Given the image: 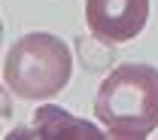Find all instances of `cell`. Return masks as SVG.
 <instances>
[{
	"mask_svg": "<svg viewBox=\"0 0 158 140\" xmlns=\"http://www.w3.org/2000/svg\"><path fill=\"white\" fill-rule=\"evenodd\" d=\"M94 116L110 137H149L158 128V67L118 64L94 95Z\"/></svg>",
	"mask_w": 158,
	"mask_h": 140,
	"instance_id": "obj_1",
	"label": "cell"
},
{
	"mask_svg": "<svg viewBox=\"0 0 158 140\" xmlns=\"http://www.w3.org/2000/svg\"><path fill=\"white\" fill-rule=\"evenodd\" d=\"M73 76L70 46L46 31L24 34L12 43L3 61V79L9 91L21 100L55 98Z\"/></svg>",
	"mask_w": 158,
	"mask_h": 140,
	"instance_id": "obj_2",
	"label": "cell"
},
{
	"mask_svg": "<svg viewBox=\"0 0 158 140\" xmlns=\"http://www.w3.org/2000/svg\"><path fill=\"white\" fill-rule=\"evenodd\" d=\"M149 19V0H85V24L100 43L140 37Z\"/></svg>",
	"mask_w": 158,
	"mask_h": 140,
	"instance_id": "obj_3",
	"label": "cell"
},
{
	"mask_svg": "<svg viewBox=\"0 0 158 140\" xmlns=\"http://www.w3.org/2000/svg\"><path fill=\"white\" fill-rule=\"evenodd\" d=\"M34 131H37L34 137H43V140H100V137H106L98 125L76 119V116H70L67 110H61L55 104L37 110Z\"/></svg>",
	"mask_w": 158,
	"mask_h": 140,
	"instance_id": "obj_4",
	"label": "cell"
},
{
	"mask_svg": "<svg viewBox=\"0 0 158 140\" xmlns=\"http://www.w3.org/2000/svg\"><path fill=\"white\" fill-rule=\"evenodd\" d=\"M0 40H3V21H0Z\"/></svg>",
	"mask_w": 158,
	"mask_h": 140,
	"instance_id": "obj_5",
	"label": "cell"
}]
</instances>
